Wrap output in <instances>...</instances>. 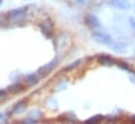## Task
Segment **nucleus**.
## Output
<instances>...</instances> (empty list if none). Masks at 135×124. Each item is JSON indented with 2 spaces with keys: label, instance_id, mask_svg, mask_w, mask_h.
Wrapping results in <instances>:
<instances>
[{
  "label": "nucleus",
  "instance_id": "10",
  "mask_svg": "<svg viewBox=\"0 0 135 124\" xmlns=\"http://www.w3.org/2000/svg\"><path fill=\"white\" fill-rule=\"evenodd\" d=\"M110 46H111V49L113 50V51H115V52H117V53H122V52H124L125 51V46L124 45H122V44H119V43H111L110 44Z\"/></svg>",
  "mask_w": 135,
  "mask_h": 124
},
{
  "label": "nucleus",
  "instance_id": "15",
  "mask_svg": "<svg viewBox=\"0 0 135 124\" xmlns=\"http://www.w3.org/2000/svg\"><path fill=\"white\" fill-rule=\"evenodd\" d=\"M130 25H131V27L135 30V18L134 17H131V18H130Z\"/></svg>",
  "mask_w": 135,
  "mask_h": 124
},
{
  "label": "nucleus",
  "instance_id": "11",
  "mask_svg": "<svg viewBox=\"0 0 135 124\" xmlns=\"http://www.w3.org/2000/svg\"><path fill=\"white\" fill-rule=\"evenodd\" d=\"M7 90H8L9 92H12V93H19V92H21V91L23 90V87H22L20 84H15V85L9 86Z\"/></svg>",
  "mask_w": 135,
  "mask_h": 124
},
{
  "label": "nucleus",
  "instance_id": "5",
  "mask_svg": "<svg viewBox=\"0 0 135 124\" xmlns=\"http://www.w3.org/2000/svg\"><path fill=\"white\" fill-rule=\"evenodd\" d=\"M86 23L91 27V28H98L100 27L101 25V22H100V19L95 16V15H92V14H89L86 16Z\"/></svg>",
  "mask_w": 135,
  "mask_h": 124
},
{
  "label": "nucleus",
  "instance_id": "3",
  "mask_svg": "<svg viewBox=\"0 0 135 124\" xmlns=\"http://www.w3.org/2000/svg\"><path fill=\"white\" fill-rule=\"evenodd\" d=\"M58 60L56 59V60H54V61H51L50 63H48V64H46V65H44L43 67H41V68H39V70H38V73L40 74V75H42V76H45V75H47L48 73H50L56 67H57V65H58Z\"/></svg>",
  "mask_w": 135,
  "mask_h": 124
},
{
  "label": "nucleus",
  "instance_id": "18",
  "mask_svg": "<svg viewBox=\"0 0 135 124\" xmlns=\"http://www.w3.org/2000/svg\"><path fill=\"white\" fill-rule=\"evenodd\" d=\"M78 3H80V4H85L86 3V0H75Z\"/></svg>",
  "mask_w": 135,
  "mask_h": 124
},
{
  "label": "nucleus",
  "instance_id": "9",
  "mask_svg": "<svg viewBox=\"0 0 135 124\" xmlns=\"http://www.w3.org/2000/svg\"><path fill=\"white\" fill-rule=\"evenodd\" d=\"M38 81H39V78H38V76L36 75V74H31V75H28L27 77H26V79H25V84L27 85V86H34L36 84H38Z\"/></svg>",
  "mask_w": 135,
  "mask_h": 124
},
{
  "label": "nucleus",
  "instance_id": "14",
  "mask_svg": "<svg viewBox=\"0 0 135 124\" xmlns=\"http://www.w3.org/2000/svg\"><path fill=\"white\" fill-rule=\"evenodd\" d=\"M116 65L120 68V69H123V70H127V71H130V69H129V66H128V64H126V63H123V62H116Z\"/></svg>",
  "mask_w": 135,
  "mask_h": 124
},
{
  "label": "nucleus",
  "instance_id": "6",
  "mask_svg": "<svg viewBox=\"0 0 135 124\" xmlns=\"http://www.w3.org/2000/svg\"><path fill=\"white\" fill-rule=\"evenodd\" d=\"M41 27V30L43 32V34L47 38H49L51 35V32H52V24H51V21L49 20H46L44 22H42V24L40 25Z\"/></svg>",
  "mask_w": 135,
  "mask_h": 124
},
{
  "label": "nucleus",
  "instance_id": "19",
  "mask_svg": "<svg viewBox=\"0 0 135 124\" xmlns=\"http://www.w3.org/2000/svg\"><path fill=\"white\" fill-rule=\"evenodd\" d=\"M1 118H2V115H1V114H0V119H1Z\"/></svg>",
  "mask_w": 135,
  "mask_h": 124
},
{
  "label": "nucleus",
  "instance_id": "13",
  "mask_svg": "<svg viewBox=\"0 0 135 124\" xmlns=\"http://www.w3.org/2000/svg\"><path fill=\"white\" fill-rule=\"evenodd\" d=\"M102 119H103V116H102V115H95V116L89 118L86 122H87V123H97V122H100Z\"/></svg>",
  "mask_w": 135,
  "mask_h": 124
},
{
  "label": "nucleus",
  "instance_id": "8",
  "mask_svg": "<svg viewBox=\"0 0 135 124\" xmlns=\"http://www.w3.org/2000/svg\"><path fill=\"white\" fill-rule=\"evenodd\" d=\"M25 107H26V102L25 101H20L18 102L15 107H14V113L16 114H20V113H23L25 111Z\"/></svg>",
  "mask_w": 135,
  "mask_h": 124
},
{
  "label": "nucleus",
  "instance_id": "1",
  "mask_svg": "<svg viewBox=\"0 0 135 124\" xmlns=\"http://www.w3.org/2000/svg\"><path fill=\"white\" fill-rule=\"evenodd\" d=\"M91 37L97 43L102 44V45H110L112 43L111 37L105 32H102V31H93Z\"/></svg>",
  "mask_w": 135,
  "mask_h": 124
},
{
  "label": "nucleus",
  "instance_id": "16",
  "mask_svg": "<svg viewBox=\"0 0 135 124\" xmlns=\"http://www.w3.org/2000/svg\"><path fill=\"white\" fill-rule=\"evenodd\" d=\"M4 96H5V91L4 90H0V99L3 98Z\"/></svg>",
  "mask_w": 135,
  "mask_h": 124
},
{
  "label": "nucleus",
  "instance_id": "20",
  "mask_svg": "<svg viewBox=\"0 0 135 124\" xmlns=\"http://www.w3.org/2000/svg\"><path fill=\"white\" fill-rule=\"evenodd\" d=\"M133 120L135 121V115H134V117H133Z\"/></svg>",
  "mask_w": 135,
  "mask_h": 124
},
{
  "label": "nucleus",
  "instance_id": "4",
  "mask_svg": "<svg viewBox=\"0 0 135 124\" xmlns=\"http://www.w3.org/2000/svg\"><path fill=\"white\" fill-rule=\"evenodd\" d=\"M110 4L117 9H130L131 4L128 0H111Z\"/></svg>",
  "mask_w": 135,
  "mask_h": 124
},
{
  "label": "nucleus",
  "instance_id": "2",
  "mask_svg": "<svg viewBox=\"0 0 135 124\" xmlns=\"http://www.w3.org/2000/svg\"><path fill=\"white\" fill-rule=\"evenodd\" d=\"M27 7H21V8H16V9H13L11 12H8L7 14V17L9 20L16 22V21H20L24 15H25V12H26Z\"/></svg>",
  "mask_w": 135,
  "mask_h": 124
},
{
  "label": "nucleus",
  "instance_id": "17",
  "mask_svg": "<svg viewBox=\"0 0 135 124\" xmlns=\"http://www.w3.org/2000/svg\"><path fill=\"white\" fill-rule=\"evenodd\" d=\"M23 122H24V123H25V122H31V123H36V120H33V119H26V120H24Z\"/></svg>",
  "mask_w": 135,
  "mask_h": 124
},
{
  "label": "nucleus",
  "instance_id": "12",
  "mask_svg": "<svg viewBox=\"0 0 135 124\" xmlns=\"http://www.w3.org/2000/svg\"><path fill=\"white\" fill-rule=\"evenodd\" d=\"M82 60H76V61H74V62H72L71 64H69L67 67H65V71H70V70H72V69H74V68H76V67H79L81 64H82Z\"/></svg>",
  "mask_w": 135,
  "mask_h": 124
},
{
  "label": "nucleus",
  "instance_id": "7",
  "mask_svg": "<svg viewBox=\"0 0 135 124\" xmlns=\"http://www.w3.org/2000/svg\"><path fill=\"white\" fill-rule=\"evenodd\" d=\"M98 62L104 66H112L115 64V60L110 55H101L98 59Z\"/></svg>",
  "mask_w": 135,
  "mask_h": 124
}]
</instances>
